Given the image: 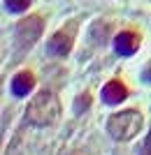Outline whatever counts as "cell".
Listing matches in <instances>:
<instances>
[{"label": "cell", "instance_id": "5b68a950", "mask_svg": "<svg viewBox=\"0 0 151 155\" xmlns=\"http://www.w3.org/2000/svg\"><path fill=\"white\" fill-rule=\"evenodd\" d=\"M70 49H72V37H70V32H67V30L56 32V35L49 37V42H46V53L53 56V58H63V56H67Z\"/></svg>", "mask_w": 151, "mask_h": 155}, {"label": "cell", "instance_id": "8992f818", "mask_svg": "<svg viewBox=\"0 0 151 155\" xmlns=\"http://www.w3.org/2000/svg\"><path fill=\"white\" fill-rule=\"evenodd\" d=\"M128 97V86L121 81V79H112V81H107L105 86H102V100H105V104H121Z\"/></svg>", "mask_w": 151, "mask_h": 155}, {"label": "cell", "instance_id": "6da1fadb", "mask_svg": "<svg viewBox=\"0 0 151 155\" xmlns=\"http://www.w3.org/2000/svg\"><path fill=\"white\" fill-rule=\"evenodd\" d=\"M60 116V102L51 91H42L33 97V102L26 109V123L46 127V125L56 123Z\"/></svg>", "mask_w": 151, "mask_h": 155}, {"label": "cell", "instance_id": "7a4b0ae2", "mask_svg": "<svg viewBox=\"0 0 151 155\" xmlns=\"http://www.w3.org/2000/svg\"><path fill=\"white\" fill-rule=\"evenodd\" d=\"M142 125H144V116L137 109H123L107 118V132L114 141H130L132 137L142 132Z\"/></svg>", "mask_w": 151, "mask_h": 155}, {"label": "cell", "instance_id": "277c9868", "mask_svg": "<svg viewBox=\"0 0 151 155\" xmlns=\"http://www.w3.org/2000/svg\"><path fill=\"white\" fill-rule=\"evenodd\" d=\"M139 44H142V39H139L137 32H132V30H121L116 37H114V51H116L118 56H123V58L132 56V53L139 49Z\"/></svg>", "mask_w": 151, "mask_h": 155}, {"label": "cell", "instance_id": "52a82bcc", "mask_svg": "<svg viewBox=\"0 0 151 155\" xmlns=\"http://www.w3.org/2000/svg\"><path fill=\"white\" fill-rule=\"evenodd\" d=\"M33 88H35V77H33V72L23 70V72H19V74L12 79V93H14L16 97L28 95Z\"/></svg>", "mask_w": 151, "mask_h": 155}, {"label": "cell", "instance_id": "3957f363", "mask_svg": "<svg viewBox=\"0 0 151 155\" xmlns=\"http://www.w3.org/2000/svg\"><path fill=\"white\" fill-rule=\"evenodd\" d=\"M42 28H44V19L37 16V14L28 16V19H21L19 26H16V35H19V46H21V49L33 46L35 42H37Z\"/></svg>", "mask_w": 151, "mask_h": 155}, {"label": "cell", "instance_id": "ba28073f", "mask_svg": "<svg viewBox=\"0 0 151 155\" xmlns=\"http://www.w3.org/2000/svg\"><path fill=\"white\" fill-rule=\"evenodd\" d=\"M5 7L9 12H23V9L30 7V2H5Z\"/></svg>", "mask_w": 151, "mask_h": 155}]
</instances>
